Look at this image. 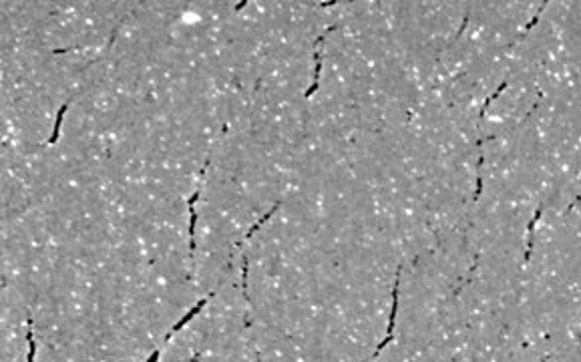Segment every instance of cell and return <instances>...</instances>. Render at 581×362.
I'll return each mask as SVG.
<instances>
[{
	"label": "cell",
	"instance_id": "3",
	"mask_svg": "<svg viewBox=\"0 0 581 362\" xmlns=\"http://www.w3.org/2000/svg\"><path fill=\"white\" fill-rule=\"evenodd\" d=\"M207 300H209V298H202V300H199L197 304L191 306V308H189L188 314H186V316H183V318H181L179 322H175V324H173V328H171V330H169V332H167V336L163 338V346H165V344H167L169 340H171V336H173L175 332H179V330H181L183 326L188 324V322H191V320H193V318H195V316L199 314V310H202V308H204V306L207 304Z\"/></svg>",
	"mask_w": 581,
	"mask_h": 362
},
{
	"label": "cell",
	"instance_id": "2",
	"mask_svg": "<svg viewBox=\"0 0 581 362\" xmlns=\"http://www.w3.org/2000/svg\"><path fill=\"white\" fill-rule=\"evenodd\" d=\"M336 28H338V24H330V26H326V31H324V33H320L318 37H316V40H314V63H316V69H314V81H312V85L304 91V99H310V97L318 91L320 75H322V53H320V47H322V42H324L326 35H330V33H332V31H336Z\"/></svg>",
	"mask_w": 581,
	"mask_h": 362
},
{
	"label": "cell",
	"instance_id": "4",
	"mask_svg": "<svg viewBox=\"0 0 581 362\" xmlns=\"http://www.w3.org/2000/svg\"><path fill=\"white\" fill-rule=\"evenodd\" d=\"M71 101H73V99H69L67 103H63V105H60V109H58V113H56V121H55V127H53V133H51V137H49L47 145H55L56 141H58V133H60V127H63V117H65V113H67V109H69Z\"/></svg>",
	"mask_w": 581,
	"mask_h": 362
},
{
	"label": "cell",
	"instance_id": "5",
	"mask_svg": "<svg viewBox=\"0 0 581 362\" xmlns=\"http://www.w3.org/2000/svg\"><path fill=\"white\" fill-rule=\"evenodd\" d=\"M33 322L28 318V330H26V340H28V356H26V362H35V354H37V344H35V338H33Z\"/></svg>",
	"mask_w": 581,
	"mask_h": 362
},
{
	"label": "cell",
	"instance_id": "1",
	"mask_svg": "<svg viewBox=\"0 0 581 362\" xmlns=\"http://www.w3.org/2000/svg\"><path fill=\"white\" fill-rule=\"evenodd\" d=\"M207 165H209V157L206 159V163H204V170H202V173H199V183H197V188H195V191L189 195L188 199V210H189V256H191V260H193V256H195V224H197V213H195V204H197V199H199V195H202V190H204V179H206V173H207Z\"/></svg>",
	"mask_w": 581,
	"mask_h": 362
},
{
	"label": "cell",
	"instance_id": "6",
	"mask_svg": "<svg viewBox=\"0 0 581 362\" xmlns=\"http://www.w3.org/2000/svg\"><path fill=\"white\" fill-rule=\"evenodd\" d=\"M245 4H247V0H242V2H238V4H236V10H242Z\"/></svg>",
	"mask_w": 581,
	"mask_h": 362
}]
</instances>
